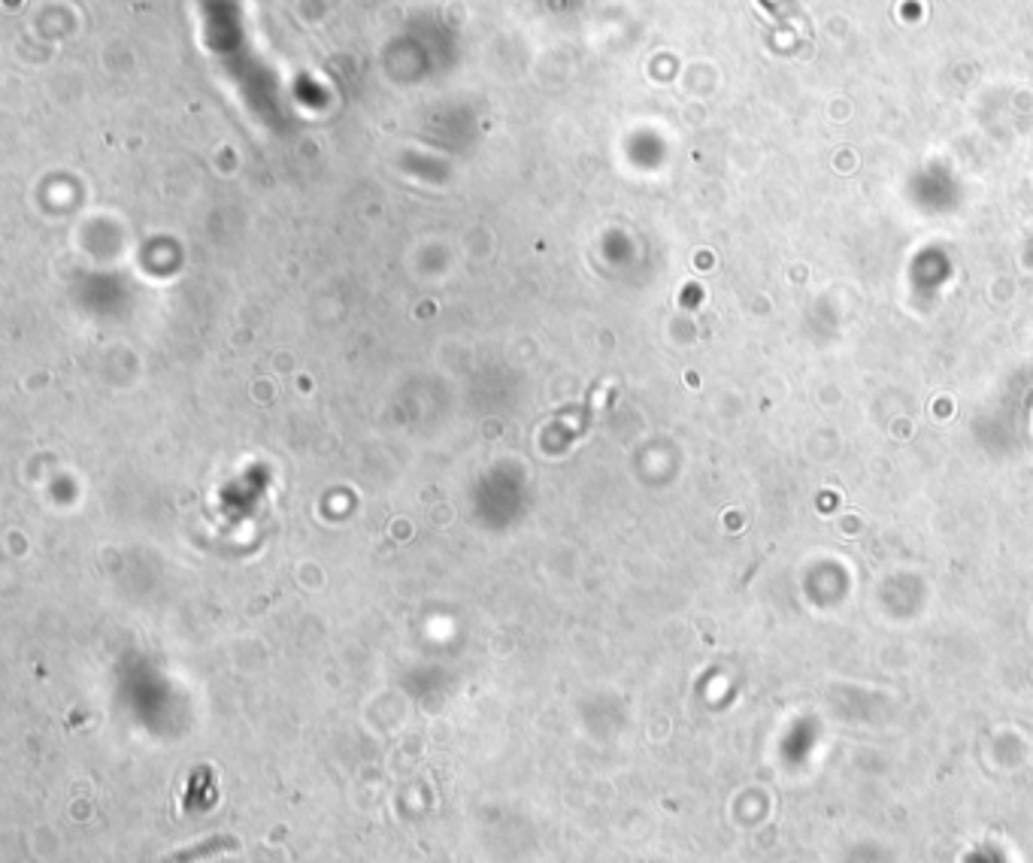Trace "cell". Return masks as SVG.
<instances>
[{"mask_svg": "<svg viewBox=\"0 0 1033 863\" xmlns=\"http://www.w3.org/2000/svg\"><path fill=\"white\" fill-rule=\"evenodd\" d=\"M222 848H237V839H210V842H203L200 848H191V851H179L173 854V860L167 863H191V860H203V854H210V857H219Z\"/></svg>", "mask_w": 1033, "mask_h": 863, "instance_id": "obj_1", "label": "cell"}]
</instances>
